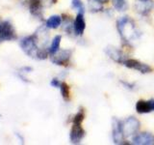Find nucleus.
<instances>
[{
	"instance_id": "nucleus-13",
	"label": "nucleus",
	"mask_w": 154,
	"mask_h": 145,
	"mask_svg": "<svg viewBox=\"0 0 154 145\" xmlns=\"http://www.w3.org/2000/svg\"><path fill=\"white\" fill-rule=\"evenodd\" d=\"M29 10L30 13L37 18L42 17V0H30L29 2Z\"/></svg>"
},
{
	"instance_id": "nucleus-12",
	"label": "nucleus",
	"mask_w": 154,
	"mask_h": 145,
	"mask_svg": "<svg viewBox=\"0 0 154 145\" xmlns=\"http://www.w3.org/2000/svg\"><path fill=\"white\" fill-rule=\"evenodd\" d=\"M86 29V21L84 14L78 13L73 21V31L77 36H82Z\"/></svg>"
},
{
	"instance_id": "nucleus-24",
	"label": "nucleus",
	"mask_w": 154,
	"mask_h": 145,
	"mask_svg": "<svg viewBox=\"0 0 154 145\" xmlns=\"http://www.w3.org/2000/svg\"><path fill=\"white\" fill-rule=\"evenodd\" d=\"M126 87V88H129V89H134V84H131V83H128V82H124V81H120Z\"/></svg>"
},
{
	"instance_id": "nucleus-14",
	"label": "nucleus",
	"mask_w": 154,
	"mask_h": 145,
	"mask_svg": "<svg viewBox=\"0 0 154 145\" xmlns=\"http://www.w3.org/2000/svg\"><path fill=\"white\" fill-rule=\"evenodd\" d=\"M62 21H63V18L61 16L54 14V16H51L46 19L45 26L50 29H57L60 27V25L62 24Z\"/></svg>"
},
{
	"instance_id": "nucleus-25",
	"label": "nucleus",
	"mask_w": 154,
	"mask_h": 145,
	"mask_svg": "<svg viewBox=\"0 0 154 145\" xmlns=\"http://www.w3.org/2000/svg\"><path fill=\"white\" fill-rule=\"evenodd\" d=\"M98 2H100L101 4H105V3H108L109 0H97Z\"/></svg>"
},
{
	"instance_id": "nucleus-21",
	"label": "nucleus",
	"mask_w": 154,
	"mask_h": 145,
	"mask_svg": "<svg viewBox=\"0 0 154 145\" xmlns=\"http://www.w3.org/2000/svg\"><path fill=\"white\" fill-rule=\"evenodd\" d=\"M48 54H49V52H48V50H46L45 48H40L37 52L36 58L38 60H45L48 57Z\"/></svg>"
},
{
	"instance_id": "nucleus-22",
	"label": "nucleus",
	"mask_w": 154,
	"mask_h": 145,
	"mask_svg": "<svg viewBox=\"0 0 154 145\" xmlns=\"http://www.w3.org/2000/svg\"><path fill=\"white\" fill-rule=\"evenodd\" d=\"M61 82L62 81H60L58 79H51V81H50V85L52 86V87H54V88H60V85H61Z\"/></svg>"
},
{
	"instance_id": "nucleus-7",
	"label": "nucleus",
	"mask_w": 154,
	"mask_h": 145,
	"mask_svg": "<svg viewBox=\"0 0 154 145\" xmlns=\"http://www.w3.org/2000/svg\"><path fill=\"white\" fill-rule=\"evenodd\" d=\"M86 132L81 126V124H72L70 133H69V140L72 144H79L85 137Z\"/></svg>"
},
{
	"instance_id": "nucleus-4",
	"label": "nucleus",
	"mask_w": 154,
	"mask_h": 145,
	"mask_svg": "<svg viewBox=\"0 0 154 145\" xmlns=\"http://www.w3.org/2000/svg\"><path fill=\"white\" fill-rule=\"evenodd\" d=\"M122 65H124L128 69H132L141 72V74H149V72H153V68L151 66H149L148 64L143 63L139 60L132 59V58H126Z\"/></svg>"
},
{
	"instance_id": "nucleus-1",
	"label": "nucleus",
	"mask_w": 154,
	"mask_h": 145,
	"mask_svg": "<svg viewBox=\"0 0 154 145\" xmlns=\"http://www.w3.org/2000/svg\"><path fill=\"white\" fill-rule=\"evenodd\" d=\"M38 39L37 34H33V35H29L21 39L19 42V47L22 50V51L30 57H36L37 52L40 50L38 46Z\"/></svg>"
},
{
	"instance_id": "nucleus-5",
	"label": "nucleus",
	"mask_w": 154,
	"mask_h": 145,
	"mask_svg": "<svg viewBox=\"0 0 154 145\" xmlns=\"http://www.w3.org/2000/svg\"><path fill=\"white\" fill-rule=\"evenodd\" d=\"M72 55L71 50H59L55 54L51 55L50 60L53 64L58 66H67Z\"/></svg>"
},
{
	"instance_id": "nucleus-10",
	"label": "nucleus",
	"mask_w": 154,
	"mask_h": 145,
	"mask_svg": "<svg viewBox=\"0 0 154 145\" xmlns=\"http://www.w3.org/2000/svg\"><path fill=\"white\" fill-rule=\"evenodd\" d=\"M154 7L153 0H137V2L135 3L134 8L136 10V12L140 14L146 16L151 12V10Z\"/></svg>"
},
{
	"instance_id": "nucleus-8",
	"label": "nucleus",
	"mask_w": 154,
	"mask_h": 145,
	"mask_svg": "<svg viewBox=\"0 0 154 145\" xmlns=\"http://www.w3.org/2000/svg\"><path fill=\"white\" fill-rule=\"evenodd\" d=\"M132 143L136 145H153L154 134L148 132L138 133L132 137Z\"/></svg>"
},
{
	"instance_id": "nucleus-6",
	"label": "nucleus",
	"mask_w": 154,
	"mask_h": 145,
	"mask_svg": "<svg viewBox=\"0 0 154 145\" xmlns=\"http://www.w3.org/2000/svg\"><path fill=\"white\" fill-rule=\"evenodd\" d=\"M112 137L115 144H124V134L122 132V121L114 117L112 119Z\"/></svg>"
},
{
	"instance_id": "nucleus-9",
	"label": "nucleus",
	"mask_w": 154,
	"mask_h": 145,
	"mask_svg": "<svg viewBox=\"0 0 154 145\" xmlns=\"http://www.w3.org/2000/svg\"><path fill=\"white\" fill-rule=\"evenodd\" d=\"M105 53L114 62L119 63V64H123L124 60L126 59V57H125L122 50H119V48L115 47H106L105 48Z\"/></svg>"
},
{
	"instance_id": "nucleus-20",
	"label": "nucleus",
	"mask_w": 154,
	"mask_h": 145,
	"mask_svg": "<svg viewBox=\"0 0 154 145\" xmlns=\"http://www.w3.org/2000/svg\"><path fill=\"white\" fill-rule=\"evenodd\" d=\"M113 5L117 11H124L127 9V3L125 0H113Z\"/></svg>"
},
{
	"instance_id": "nucleus-16",
	"label": "nucleus",
	"mask_w": 154,
	"mask_h": 145,
	"mask_svg": "<svg viewBox=\"0 0 154 145\" xmlns=\"http://www.w3.org/2000/svg\"><path fill=\"white\" fill-rule=\"evenodd\" d=\"M60 91H61V95L62 98L65 102H69L70 101V87L69 85L65 81L61 82L60 85Z\"/></svg>"
},
{
	"instance_id": "nucleus-2",
	"label": "nucleus",
	"mask_w": 154,
	"mask_h": 145,
	"mask_svg": "<svg viewBox=\"0 0 154 145\" xmlns=\"http://www.w3.org/2000/svg\"><path fill=\"white\" fill-rule=\"evenodd\" d=\"M17 38V31L13 24L9 21H3L0 18V43L14 41Z\"/></svg>"
},
{
	"instance_id": "nucleus-3",
	"label": "nucleus",
	"mask_w": 154,
	"mask_h": 145,
	"mask_svg": "<svg viewBox=\"0 0 154 145\" xmlns=\"http://www.w3.org/2000/svg\"><path fill=\"white\" fill-rule=\"evenodd\" d=\"M140 127H141V122L140 120L134 116H130L122 121V132L125 138L134 137L135 134H138Z\"/></svg>"
},
{
	"instance_id": "nucleus-15",
	"label": "nucleus",
	"mask_w": 154,
	"mask_h": 145,
	"mask_svg": "<svg viewBox=\"0 0 154 145\" xmlns=\"http://www.w3.org/2000/svg\"><path fill=\"white\" fill-rule=\"evenodd\" d=\"M61 41H62V36L61 35H56L51 42V45L48 48V52H49V55H53L60 50V45H61Z\"/></svg>"
},
{
	"instance_id": "nucleus-17",
	"label": "nucleus",
	"mask_w": 154,
	"mask_h": 145,
	"mask_svg": "<svg viewBox=\"0 0 154 145\" xmlns=\"http://www.w3.org/2000/svg\"><path fill=\"white\" fill-rule=\"evenodd\" d=\"M86 117V111L83 108H80L76 114L72 117V124H82Z\"/></svg>"
},
{
	"instance_id": "nucleus-23",
	"label": "nucleus",
	"mask_w": 154,
	"mask_h": 145,
	"mask_svg": "<svg viewBox=\"0 0 154 145\" xmlns=\"http://www.w3.org/2000/svg\"><path fill=\"white\" fill-rule=\"evenodd\" d=\"M21 72H31L33 71V68L32 67H22L20 69Z\"/></svg>"
},
{
	"instance_id": "nucleus-11",
	"label": "nucleus",
	"mask_w": 154,
	"mask_h": 145,
	"mask_svg": "<svg viewBox=\"0 0 154 145\" xmlns=\"http://www.w3.org/2000/svg\"><path fill=\"white\" fill-rule=\"evenodd\" d=\"M136 111L139 114L150 113L154 111V100H139L136 104Z\"/></svg>"
},
{
	"instance_id": "nucleus-18",
	"label": "nucleus",
	"mask_w": 154,
	"mask_h": 145,
	"mask_svg": "<svg viewBox=\"0 0 154 145\" xmlns=\"http://www.w3.org/2000/svg\"><path fill=\"white\" fill-rule=\"evenodd\" d=\"M89 9L93 13L101 12L103 9V4L98 2L97 0H89Z\"/></svg>"
},
{
	"instance_id": "nucleus-19",
	"label": "nucleus",
	"mask_w": 154,
	"mask_h": 145,
	"mask_svg": "<svg viewBox=\"0 0 154 145\" xmlns=\"http://www.w3.org/2000/svg\"><path fill=\"white\" fill-rule=\"evenodd\" d=\"M71 8L76 10L78 13L85 14L86 12L85 5L82 2V0H71Z\"/></svg>"
}]
</instances>
